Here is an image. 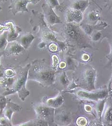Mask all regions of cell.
<instances>
[{
  "label": "cell",
  "mask_w": 112,
  "mask_h": 126,
  "mask_svg": "<svg viewBox=\"0 0 112 126\" xmlns=\"http://www.w3.org/2000/svg\"><path fill=\"white\" fill-rule=\"evenodd\" d=\"M74 22H67L62 27V35L70 45L79 47L90 46L89 38L85 32Z\"/></svg>",
  "instance_id": "6da1fadb"
},
{
  "label": "cell",
  "mask_w": 112,
  "mask_h": 126,
  "mask_svg": "<svg viewBox=\"0 0 112 126\" xmlns=\"http://www.w3.org/2000/svg\"><path fill=\"white\" fill-rule=\"evenodd\" d=\"M28 75L29 79L45 85L51 84L55 79V73L53 71L38 63L30 66Z\"/></svg>",
  "instance_id": "7a4b0ae2"
},
{
  "label": "cell",
  "mask_w": 112,
  "mask_h": 126,
  "mask_svg": "<svg viewBox=\"0 0 112 126\" xmlns=\"http://www.w3.org/2000/svg\"><path fill=\"white\" fill-rule=\"evenodd\" d=\"M30 66L31 65L28 64L19 71L17 76L15 77L13 87L7 95L17 93L20 98L22 101H25L30 94L29 91L26 88V83Z\"/></svg>",
  "instance_id": "3957f363"
},
{
  "label": "cell",
  "mask_w": 112,
  "mask_h": 126,
  "mask_svg": "<svg viewBox=\"0 0 112 126\" xmlns=\"http://www.w3.org/2000/svg\"><path fill=\"white\" fill-rule=\"evenodd\" d=\"M34 110L39 119L43 121H50L53 119L54 108L44 104H37L34 106Z\"/></svg>",
  "instance_id": "277c9868"
},
{
  "label": "cell",
  "mask_w": 112,
  "mask_h": 126,
  "mask_svg": "<svg viewBox=\"0 0 112 126\" xmlns=\"http://www.w3.org/2000/svg\"><path fill=\"white\" fill-rule=\"evenodd\" d=\"M29 3V0H11L8 9L14 15L19 13L29 12L27 6Z\"/></svg>",
  "instance_id": "5b68a950"
},
{
  "label": "cell",
  "mask_w": 112,
  "mask_h": 126,
  "mask_svg": "<svg viewBox=\"0 0 112 126\" xmlns=\"http://www.w3.org/2000/svg\"><path fill=\"white\" fill-rule=\"evenodd\" d=\"M42 8L44 11L45 18L47 24L50 25H53L61 23L60 19L55 13L53 8L47 3L44 4L42 6Z\"/></svg>",
  "instance_id": "8992f818"
},
{
  "label": "cell",
  "mask_w": 112,
  "mask_h": 126,
  "mask_svg": "<svg viewBox=\"0 0 112 126\" xmlns=\"http://www.w3.org/2000/svg\"><path fill=\"white\" fill-rule=\"evenodd\" d=\"M83 18V13L80 11L67 8L66 10V19L67 22L79 23Z\"/></svg>",
  "instance_id": "52a82bcc"
},
{
  "label": "cell",
  "mask_w": 112,
  "mask_h": 126,
  "mask_svg": "<svg viewBox=\"0 0 112 126\" xmlns=\"http://www.w3.org/2000/svg\"><path fill=\"white\" fill-rule=\"evenodd\" d=\"M26 49L16 41L8 42L4 50L6 54L12 56H18Z\"/></svg>",
  "instance_id": "ba28073f"
},
{
  "label": "cell",
  "mask_w": 112,
  "mask_h": 126,
  "mask_svg": "<svg viewBox=\"0 0 112 126\" xmlns=\"http://www.w3.org/2000/svg\"><path fill=\"white\" fill-rule=\"evenodd\" d=\"M34 39L35 36L33 35L30 33H26L19 35L16 41L25 49H27L30 47Z\"/></svg>",
  "instance_id": "9c48e42d"
},
{
  "label": "cell",
  "mask_w": 112,
  "mask_h": 126,
  "mask_svg": "<svg viewBox=\"0 0 112 126\" xmlns=\"http://www.w3.org/2000/svg\"><path fill=\"white\" fill-rule=\"evenodd\" d=\"M71 0L70 4L68 8L80 11L82 13L88 6L89 4V0Z\"/></svg>",
  "instance_id": "30bf717a"
},
{
  "label": "cell",
  "mask_w": 112,
  "mask_h": 126,
  "mask_svg": "<svg viewBox=\"0 0 112 126\" xmlns=\"http://www.w3.org/2000/svg\"><path fill=\"white\" fill-rule=\"evenodd\" d=\"M6 30L7 31V38L8 42L16 41L19 36L18 32L11 22H8L5 24Z\"/></svg>",
  "instance_id": "8fae6325"
},
{
  "label": "cell",
  "mask_w": 112,
  "mask_h": 126,
  "mask_svg": "<svg viewBox=\"0 0 112 126\" xmlns=\"http://www.w3.org/2000/svg\"><path fill=\"white\" fill-rule=\"evenodd\" d=\"M78 95L81 97L92 100H98L104 97L106 93L105 91L98 92L97 93H89L83 91H80L78 92Z\"/></svg>",
  "instance_id": "7c38bea8"
},
{
  "label": "cell",
  "mask_w": 112,
  "mask_h": 126,
  "mask_svg": "<svg viewBox=\"0 0 112 126\" xmlns=\"http://www.w3.org/2000/svg\"><path fill=\"white\" fill-rule=\"evenodd\" d=\"M20 107L13 102H9L7 103V105L3 111V113L4 117L10 121H11V118L12 115L14 112L19 111Z\"/></svg>",
  "instance_id": "4fadbf2b"
},
{
  "label": "cell",
  "mask_w": 112,
  "mask_h": 126,
  "mask_svg": "<svg viewBox=\"0 0 112 126\" xmlns=\"http://www.w3.org/2000/svg\"><path fill=\"white\" fill-rule=\"evenodd\" d=\"M64 102V99L61 95H59L55 98H50L47 101V105L52 108H57L60 107Z\"/></svg>",
  "instance_id": "5bb4252c"
},
{
  "label": "cell",
  "mask_w": 112,
  "mask_h": 126,
  "mask_svg": "<svg viewBox=\"0 0 112 126\" xmlns=\"http://www.w3.org/2000/svg\"><path fill=\"white\" fill-rule=\"evenodd\" d=\"M8 42L7 31L5 30L0 34V52L5 50Z\"/></svg>",
  "instance_id": "9a60e30c"
},
{
  "label": "cell",
  "mask_w": 112,
  "mask_h": 126,
  "mask_svg": "<svg viewBox=\"0 0 112 126\" xmlns=\"http://www.w3.org/2000/svg\"><path fill=\"white\" fill-rule=\"evenodd\" d=\"M47 122L45 121L38 119L37 120H31L24 123L23 125H19L22 126H47Z\"/></svg>",
  "instance_id": "2e32d148"
},
{
  "label": "cell",
  "mask_w": 112,
  "mask_h": 126,
  "mask_svg": "<svg viewBox=\"0 0 112 126\" xmlns=\"http://www.w3.org/2000/svg\"><path fill=\"white\" fill-rule=\"evenodd\" d=\"M7 100L6 99L5 96L3 94H0V113H1L4 108H5L7 104Z\"/></svg>",
  "instance_id": "e0dca14e"
},
{
  "label": "cell",
  "mask_w": 112,
  "mask_h": 126,
  "mask_svg": "<svg viewBox=\"0 0 112 126\" xmlns=\"http://www.w3.org/2000/svg\"><path fill=\"white\" fill-rule=\"evenodd\" d=\"M105 118L107 123L112 124V107L109 108L107 111L106 112Z\"/></svg>",
  "instance_id": "ac0fdd59"
},
{
  "label": "cell",
  "mask_w": 112,
  "mask_h": 126,
  "mask_svg": "<svg viewBox=\"0 0 112 126\" xmlns=\"http://www.w3.org/2000/svg\"><path fill=\"white\" fill-rule=\"evenodd\" d=\"M47 3L52 8H60L61 5L58 0H46Z\"/></svg>",
  "instance_id": "d6986e66"
},
{
  "label": "cell",
  "mask_w": 112,
  "mask_h": 126,
  "mask_svg": "<svg viewBox=\"0 0 112 126\" xmlns=\"http://www.w3.org/2000/svg\"><path fill=\"white\" fill-rule=\"evenodd\" d=\"M4 74L6 77H14V76L15 75V72L12 70V69H7L4 71Z\"/></svg>",
  "instance_id": "ffe728a7"
},
{
  "label": "cell",
  "mask_w": 112,
  "mask_h": 126,
  "mask_svg": "<svg viewBox=\"0 0 112 126\" xmlns=\"http://www.w3.org/2000/svg\"><path fill=\"white\" fill-rule=\"evenodd\" d=\"M77 124L79 126H84L87 124V120L84 117H79L77 119Z\"/></svg>",
  "instance_id": "44dd1931"
},
{
  "label": "cell",
  "mask_w": 112,
  "mask_h": 126,
  "mask_svg": "<svg viewBox=\"0 0 112 126\" xmlns=\"http://www.w3.org/2000/svg\"><path fill=\"white\" fill-rule=\"evenodd\" d=\"M57 46L54 43H52L49 46V49L52 52L56 51L57 49Z\"/></svg>",
  "instance_id": "7402d4cb"
},
{
  "label": "cell",
  "mask_w": 112,
  "mask_h": 126,
  "mask_svg": "<svg viewBox=\"0 0 112 126\" xmlns=\"http://www.w3.org/2000/svg\"><path fill=\"white\" fill-rule=\"evenodd\" d=\"M52 58L53 61V64L54 66H56V65L58 63V59L56 55H53Z\"/></svg>",
  "instance_id": "603a6c76"
},
{
  "label": "cell",
  "mask_w": 112,
  "mask_h": 126,
  "mask_svg": "<svg viewBox=\"0 0 112 126\" xmlns=\"http://www.w3.org/2000/svg\"><path fill=\"white\" fill-rule=\"evenodd\" d=\"M29 0L30 1V3L36 5V4H37V3L39 2V1L40 0Z\"/></svg>",
  "instance_id": "cb8c5ba5"
},
{
  "label": "cell",
  "mask_w": 112,
  "mask_h": 126,
  "mask_svg": "<svg viewBox=\"0 0 112 126\" xmlns=\"http://www.w3.org/2000/svg\"><path fill=\"white\" fill-rule=\"evenodd\" d=\"M65 66L66 64L65 63H61L60 64V65H59V67H60V68H61V69L65 68Z\"/></svg>",
  "instance_id": "d4e9b609"
},
{
  "label": "cell",
  "mask_w": 112,
  "mask_h": 126,
  "mask_svg": "<svg viewBox=\"0 0 112 126\" xmlns=\"http://www.w3.org/2000/svg\"><path fill=\"white\" fill-rule=\"evenodd\" d=\"M8 0H0V2H4L5 1H7Z\"/></svg>",
  "instance_id": "484cf974"
},
{
  "label": "cell",
  "mask_w": 112,
  "mask_h": 126,
  "mask_svg": "<svg viewBox=\"0 0 112 126\" xmlns=\"http://www.w3.org/2000/svg\"><path fill=\"white\" fill-rule=\"evenodd\" d=\"M110 58H111V59L112 60V50H111V54H110Z\"/></svg>",
  "instance_id": "4316f807"
},
{
  "label": "cell",
  "mask_w": 112,
  "mask_h": 126,
  "mask_svg": "<svg viewBox=\"0 0 112 126\" xmlns=\"http://www.w3.org/2000/svg\"><path fill=\"white\" fill-rule=\"evenodd\" d=\"M3 54V53H2V52H0V57H1V55Z\"/></svg>",
  "instance_id": "83f0119b"
},
{
  "label": "cell",
  "mask_w": 112,
  "mask_h": 126,
  "mask_svg": "<svg viewBox=\"0 0 112 126\" xmlns=\"http://www.w3.org/2000/svg\"></svg>",
  "instance_id": "f1b7e54d"
}]
</instances>
